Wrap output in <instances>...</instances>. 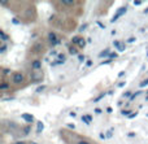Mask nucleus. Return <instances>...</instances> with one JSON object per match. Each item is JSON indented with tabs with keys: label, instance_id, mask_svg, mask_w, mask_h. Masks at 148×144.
<instances>
[{
	"label": "nucleus",
	"instance_id": "nucleus-15",
	"mask_svg": "<svg viewBox=\"0 0 148 144\" xmlns=\"http://www.w3.org/2000/svg\"><path fill=\"white\" fill-rule=\"evenodd\" d=\"M113 46L116 47V49H117L118 52H123L126 48V44L125 42H121V40H114L113 42Z\"/></svg>",
	"mask_w": 148,
	"mask_h": 144
},
{
	"label": "nucleus",
	"instance_id": "nucleus-7",
	"mask_svg": "<svg viewBox=\"0 0 148 144\" xmlns=\"http://www.w3.org/2000/svg\"><path fill=\"white\" fill-rule=\"evenodd\" d=\"M27 75H29V82H30V85H39V83H42L44 81V72L43 70H38V72L29 70Z\"/></svg>",
	"mask_w": 148,
	"mask_h": 144
},
{
	"label": "nucleus",
	"instance_id": "nucleus-16",
	"mask_svg": "<svg viewBox=\"0 0 148 144\" xmlns=\"http://www.w3.org/2000/svg\"><path fill=\"white\" fill-rule=\"evenodd\" d=\"M0 39H1V43H8V40L10 39V36L5 33L4 29H0Z\"/></svg>",
	"mask_w": 148,
	"mask_h": 144
},
{
	"label": "nucleus",
	"instance_id": "nucleus-2",
	"mask_svg": "<svg viewBox=\"0 0 148 144\" xmlns=\"http://www.w3.org/2000/svg\"><path fill=\"white\" fill-rule=\"evenodd\" d=\"M8 79H9V83H10V86H12L13 91L20 90V88H25L26 86L30 85L27 73L22 72V70H14Z\"/></svg>",
	"mask_w": 148,
	"mask_h": 144
},
{
	"label": "nucleus",
	"instance_id": "nucleus-31",
	"mask_svg": "<svg viewBox=\"0 0 148 144\" xmlns=\"http://www.w3.org/2000/svg\"><path fill=\"white\" fill-rule=\"evenodd\" d=\"M116 57H117V53H116V52H112V53H110V56L108 57V59L112 60V59H116Z\"/></svg>",
	"mask_w": 148,
	"mask_h": 144
},
{
	"label": "nucleus",
	"instance_id": "nucleus-10",
	"mask_svg": "<svg viewBox=\"0 0 148 144\" xmlns=\"http://www.w3.org/2000/svg\"><path fill=\"white\" fill-rule=\"evenodd\" d=\"M127 12V5H123V7H121V8H118L117 9V12H116V14L113 16V18L110 20V22H116V21L118 20V18L121 17V16H123L125 13Z\"/></svg>",
	"mask_w": 148,
	"mask_h": 144
},
{
	"label": "nucleus",
	"instance_id": "nucleus-6",
	"mask_svg": "<svg viewBox=\"0 0 148 144\" xmlns=\"http://www.w3.org/2000/svg\"><path fill=\"white\" fill-rule=\"evenodd\" d=\"M44 40L47 42L48 47H52V48L57 47L59 44H61V42H62V40H61V36H60L55 30H49L48 33H47L46 39H44Z\"/></svg>",
	"mask_w": 148,
	"mask_h": 144
},
{
	"label": "nucleus",
	"instance_id": "nucleus-19",
	"mask_svg": "<svg viewBox=\"0 0 148 144\" xmlns=\"http://www.w3.org/2000/svg\"><path fill=\"white\" fill-rule=\"evenodd\" d=\"M8 48H9L8 43H0V55H4L8 51Z\"/></svg>",
	"mask_w": 148,
	"mask_h": 144
},
{
	"label": "nucleus",
	"instance_id": "nucleus-13",
	"mask_svg": "<svg viewBox=\"0 0 148 144\" xmlns=\"http://www.w3.org/2000/svg\"><path fill=\"white\" fill-rule=\"evenodd\" d=\"M79 51H81V49L77 46H73V44H69V47H68V53L72 55V56H79V55H81Z\"/></svg>",
	"mask_w": 148,
	"mask_h": 144
},
{
	"label": "nucleus",
	"instance_id": "nucleus-21",
	"mask_svg": "<svg viewBox=\"0 0 148 144\" xmlns=\"http://www.w3.org/2000/svg\"><path fill=\"white\" fill-rule=\"evenodd\" d=\"M110 53H112V49L110 48H105V51L100 52L99 53V57H109Z\"/></svg>",
	"mask_w": 148,
	"mask_h": 144
},
{
	"label": "nucleus",
	"instance_id": "nucleus-26",
	"mask_svg": "<svg viewBox=\"0 0 148 144\" xmlns=\"http://www.w3.org/2000/svg\"><path fill=\"white\" fill-rule=\"evenodd\" d=\"M46 86H44V85H42V86H38V87H36V91H35V92L36 93H40V92H43V91L44 90H46Z\"/></svg>",
	"mask_w": 148,
	"mask_h": 144
},
{
	"label": "nucleus",
	"instance_id": "nucleus-34",
	"mask_svg": "<svg viewBox=\"0 0 148 144\" xmlns=\"http://www.w3.org/2000/svg\"><path fill=\"white\" fill-rule=\"evenodd\" d=\"M107 113H112V108H110V106L107 108Z\"/></svg>",
	"mask_w": 148,
	"mask_h": 144
},
{
	"label": "nucleus",
	"instance_id": "nucleus-4",
	"mask_svg": "<svg viewBox=\"0 0 148 144\" xmlns=\"http://www.w3.org/2000/svg\"><path fill=\"white\" fill-rule=\"evenodd\" d=\"M47 48H48L47 42L42 40V39H38V40H35L30 46V48H29V51H27V57L30 60L42 59V56L47 52Z\"/></svg>",
	"mask_w": 148,
	"mask_h": 144
},
{
	"label": "nucleus",
	"instance_id": "nucleus-3",
	"mask_svg": "<svg viewBox=\"0 0 148 144\" xmlns=\"http://www.w3.org/2000/svg\"><path fill=\"white\" fill-rule=\"evenodd\" d=\"M60 135L68 144H95L88 138L83 136V135H78L74 131H69V130H60Z\"/></svg>",
	"mask_w": 148,
	"mask_h": 144
},
{
	"label": "nucleus",
	"instance_id": "nucleus-29",
	"mask_svg": "<svg viewBox=\"0 0 148 144\" xmlns=\"http://www.w3.org/2000/svg\"><path fill=\"white\" fill-rule=\"evenodd\" d=\"M12 144H30V143L26 142V140H16V142H13Z\"/></svg>",
	"mask_w": 148,
	"mask_h": 144
},
{
	"label": "nucleus",
	"instance_id": "nucleus-25",
	"mask_svg": "<svg viewBox=\"0 0 148 144\" xmlns=\"http://www.w3.org/2000/svg\"><path fill=\"white\" fill-rule=\"evenodd\" d=\"M131 112H133V111H130V109H123V111L121 112V114H122V116H127V117H130L131 114H133Z\"/></svg>",
	"mask_w": 148,
	"mask_h": 144
},
{
	"label": "nucleus",
	"instance_id": "nucleus-14",
	"mask_svg": "<svg viewBox=\"0 0 148 144\" xmlns=\"http://www.w3.org/2000/svg\"><path fill=\"white\" fill-rule=\"evenodd\" d=\"M21 118H22L27 125H31L34 121H35V118H34L33 114H29V113H23V114H21Z\"/></svg>",
	"mask_w": 148,
	"mask_h": 144
},
{
	"label": "nucleus",
	"instance_id": "nucleus-11",
	"mask_svg": "<svg viewBox=\"0 0 148 144\" xmlns=\"http://www.w3.org/2000/svg\"><path fill=\"white\" fill-rule=\"evenodd\" d=\"M68 60V53H65V52H60L59 55H57V59L56 61L53 62L52 65H61V64H65Z\"/></svg>",
	"mask_w": 148,
	"mask_h": 144
},
{
	"label": "nucleus",
	"instance_id": "nucleus-23",
	"mask_svg": "<svg viewBox=\"0 0 148 144\" xmlns=\"http://www.w3.org/2000/svg\"><path fill=\"white\" fill-rule=\"evenodd\" d=\"M77 47H78L79 49H83L84 47H86V39H84V38H82V39H81V42H79V43H78V46H77Z\"/></svg>",
	"mask_w": 148,
	"mask_h": 144
},
{
	"label": "nucleus",
	"instance_id": "nucleus-9",
	"mask_svg": "<svg viewBox=\"0 0 148 144\" xmlns=\"http://www.w3.org/2000/svg\"><path fill=\"white\" fill-rule=\"evenodd\" d=\"M12 90L13 88L9 83V79H8V78H1V82H0V91H1L3 93H5V92H13Z\"/></svg>",
	"mask_w": 148,
	"mask_h": 144
},
{
	"label": "nucleus",
	"instance_id": "nucleus-17",
	"mask_svg": "<svg viewBox=\"0 0 148 144\" xmlns=\"http://www.w3.org/2000/svg\"><path fill=\"white\" fill-rule=\"evenodd\" d=\"M12 70L9 68H5V66H1V78H9L10 74H12Z\"/></svg>",
	"mask_w": 148,
	"mask_h": 144
},
{
	"label": "nucleus",
	"instance_id": "nucleus-22",
	"mask_svg": "<svg viewBox=\"0 0 148 144\" xmlns=\"http://www.w3.org/2000/svg\"><path fill=\"white\" fill-rule=\"evenodd\" d=\"M43 129H44V125H43V122L38 121V129H36V134H40V132L43 131Z\"/></svg>",
	"mask_w": 148,
	"mask_h": 144
},
{
	"label": "nucleus",
	"instance_id": "nucleus-33",
	"mask_svg": "<svg viewBox=\"0 0 148 144\" xmlns=\"http://www.w3.org/2000/svg\"><path fill=\"white\" fill-rule=\"evenodd\" d=\"M134 40H135V38H134V36H131V38H129V39H127V43H133Z\"/></svg>",
	"mask_w": 148,
	"mask_h": 144
},
{
	"label": "nucleus",
	"instance_id": "nucleus-36",
	"mask_svg": "<svg viewBox=\"0 0 148 144\" xmlns=\"http://www.w3.org/2000/svg\"><path fill=\"white\" fill-rule=\"evenodd\" d=\"M144 13H148V8H147V9H144Z\"/></svg>",
	"mask_w": 148,
	"mask_h": 144
},
{
	"label": "nucleus",
	"instance_id": "nucleus-28",
	"mask_svg": "<svg viewBox=\"0 0 148 144\" xmlns=\"http://www.w3.org/2000/svg\"><path fill=\"white\" fill-rule=\"evenodd\" d=\"M140 93H142V91H138V92L133 93V96H131V98H130V99H129V101H133V100H134V99H135V98H136V96H138V95H140Z\"/></svg>",
	"mask_w": 148,
	"mask_h": 144
},
{
	"label": "nucleus",
	"instance_id": "nucleus-12",
	"mask_svg": "<svg viewBox=\"0 0 148 144\" xmlns=\"http://www.w3.org/2000/svg\"><path fill=\"white\" fill-rule=\"evenodd\" d=\"M31 125H27V124H25V125H22L21 126V138H23V136H27L31 132Z\"/></svg>",
	"mask_w": 148,
	"mask_h": 144
},
{
	"label": "nucleus",
	"instance_id": "nucleus-8",
	"mask_svg": "<svg viewBox=\"0 0 148 144\" xmlns=\"http://www.w3.org/2000/svg\"><path fill=\"white\" fill-rule=\"evenodd\" d=\"M29 70H33V72L43 70V60L42 59L30 60V62H29Z\"/></svg>",
	"mask_w": 148,
	"mask_h": 144
},
{
	"label": "nucleus",
	"instance_id": "nucleus-1",
	"mask_svg": "<svg viewBox=\"0 0 148 144\" xmlns=\"http://www.w3.org/2000/svg\"><path fill=\"white\" fill-rule=\"evenodd\" d=\"M52 5H55L57 10L62 14H68V16H72L74 14L75 9H82V5L83 3L79 1V0H55V1H51ZM75 17V14H74Z\"/></svg>",
	"mask_w": 148,
	"mask_h": 144
},
{
	"label": "nucleus",
	"instance_id": "nucleus-24",
	"mask_svg": "<svg viewBox=\"0 0 148 144\" xmlns=\"http://www.w3.org/2000/svg\"><path fill=\"white\" fill-rule=\"evenodd\" d=\"M105 95H107V92H101L99 96H96V98H94V100H92V101H94V103H97V101H99L100 99H103V98H104Z\"/></svg>",
	"mask_w": 148,
	"mask_h": 144
},
{
	"label": "nucleus",
	"instance_id": "nucleus-20",
	"mask_svg": "<svg viewBox=\"0 0 148 144\" xmlns=\"http://www.w3.org/2000/svg\"><path fill=\"white\" fill-rule=\"evenodd\" d=\"M82 121L86 125H90L92 122V117L90 116V114H83V116H82Z\"/></svg>",
	"mask_w": 148,
	"mask_h": 144
},
{
	"label": "nucleus",
	"instance_id": "nucleus-5",
	"mask_svg": "<svg viewBox=\"0 0 148 144\" xmlns=\"http://www.w3.org/2000/svg\"><path fill=\"white\" fill-rule=\"evenodd\" d=\"M21 126L22 125H18L16 121H10V119L3 121V130L13 136H21Z\"/></svg>",
	"mask_w": 148,
	"mask_h": 144
},
{
	"label": "nucleus",
	"instance_id": "nucleus-30",
	"mask_svg": "<svg viewBox=\"0 0 148 144\" xmlns=\"http://www.w3.org/2000/svg\"><path fill=\"white\" fill-rule=\"evenodd\" d=\"M78 59H79V62H84V61H86V56H84V55H79Z\"/></svg>",
	"mask_w": 148,
	"mask_h": 144
},
{
	"label": "nucleus",
	"instance_id": "nucleus-32",
	"mask_svg": "<svg viewBox=\"0 0 148 144\" xmlns=\"http://www.w3.org/2000/svg\"><path fill=\"white\" fill-rule=\"evenodd\" d=\"M101 109H100V108H95L94 109V113H96V114H100V113H101Z\"/></svg>",
	"mask_w": 148,
	"mask_h": 144
},
{
	"label": "nucleus",
	"instance_id": "nucleus-27",
	"mask_svg": "<svg viewBox=\"0 0 148 144\" xmlns=\"http://www.w3.org/2000/svg\"><path fill=\"white\" fill-rule=\"evenodd\" d=\"M140 88H143V87H146V86H148V78H146V79H143V82H140Z\"/></svg>",
	"mask_w": 148,
	"mask_h": 144
},
{
	"label": "nucleus",
	"instance_id": "nucleus-35",
	"mask_svg": "<svg viewBox=\"0 0 148 144\" xmlns=\"http://www.w3.org/2000/svg\"><path fill=\"white\" fill-rule=\"evenodd\" d=\"M142 1H134V5H140Z\"/></svg>",
	"mask_w": 148,
	"mask_h": 144
},
{
	"label": "nucleus",
	"instance_id": "nucleus-18",
	"mask_svg": "<svg viewBox=\"0 0 148 144\" xmlns=\"http://www.w3.org/2000/svg\"><path fill=\"white\" fill-rule=\"evenodd\" d=\"M82 38H83V36H81V35H74V36H72V39H70V44H73V46H78V43L81 42Z\"/></svg>",
	"mask_w": 148,
	"mask_h": 144
}]
</instances>
